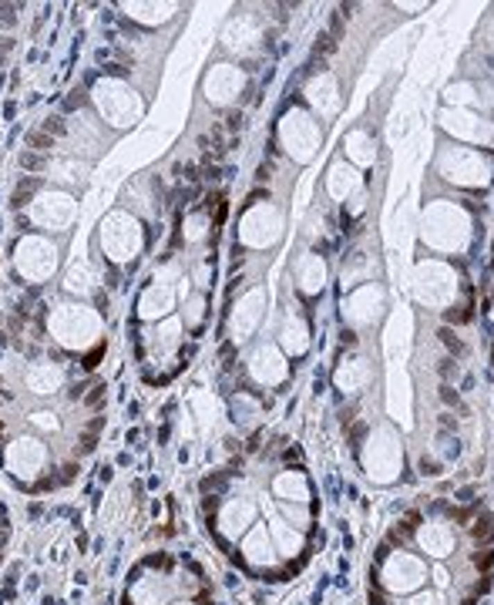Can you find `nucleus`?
Returning <instances> with one entry per match:
<instances>
[{
    "label": "nucleus",
    "mask_w": 494,
    "mask_h": 605,
    "mask_svg": "<svg viewBox=\"0 0 494 605\" xmlns=\"http://www.w3.org/2000/svg\"><path fill=\"white\" fill-rule=\"evenodd\" d=\"M441 343L448 346V350H451L454 357H461V353H468V346L461 343V340H457V336H454L451 330H441Z\"/></svg>",
    "instance_id": "nucleus-19"
},
{
    "label": "nucleus",
    "mask_w": 494,
    "mask_h": 605,
    "mask_svg": "<svg viewBox=\"0 0 494 605\" xmlns=\"http://www.w3.org/2000/svg\"><path fill=\"white\" fill-rule=\"evenodd\" d=\"M61 289H65L67 296H91L94 293V273H91V266L87 262H74L65 273V280H61Z\"/></svg>",
    "instance_id": "nucleus-10"
},
{
    "label": "nucleus",
    "mask_w": 494,
    "mask_h": 605,
    "mask_svg": "<svg viewBox=\"0 0 494 605\" xmlns=\"http://www.w3.org/2000/svg\"><path fill=\"white\" fill-rule=\"evenodd\" d=\"M477 508L434 501L414 508L377 545L370 572L373 605H477L488 595L494 572V548H477L468 562L454 565L461 541H468Z\"/></svg>",
    "instance_id": "nucleus-1"
},
{
    "label": "nucleus",
    "mask_w": 494,
    "mask_h": 605,
    "mask_svg": "<svg viewBox=\"0 0 494 605\" xmlns=\"http://www.w3.org/2000/svg\"><path fill=\"white\" fill-rule=\"evenodd\" d=\"M78 216V202L74 195L65 189H41L37 198L31 202V209L24 212L31 229H44V232H65L67 225Z\"/></svg>",
    "instance_id": "nucleus-6"
},
{
    "label": "nucleus",
    "mask_w": 494,
    "mask_h": 605,
    "mask_svg": "<svg viewBox=\"0 0 494 605\" xmlns=\"http://www.w3.org/2000/svg\"><path fill=\"white\" fill-rule=\"evenodd\" d=\"M17 108H21V105H17L14 98H7V101H3V121H14V118H17Z\"/></svg>",
    "instance_id": "nucleus-21"
},
{
    "label": "nucleus",
    "mask_w": 494,
    "mask_h": 605,
    "mask_svg": "<svg viewBox=\"0 0 494 605\" xmlns=\"http://www.w3.org/2000/svg\"><path fill=\"white\" fill-rule=\"evenodd\" d=\"M242 87V74H239L232 65H215L205 78V98L222 105V101H232L236 91Z\"/></svg>",
    "instance_id": "nucleus-8"
},
{
    "label": "nucleus",
    "mask_w": 494,
    "mask_h": 605,
    "mask_svg": "<svg viewBox=\"0 0 494 605\" xmlns=\"http://www.w3.org/2000/svg\"><path fill=\"white\" fill-rule=\"evenodd\" d=\"M10 262H14V273L21 280H27L31 286H44V282L58 273V266H61V249H58V242H51L47 236L24 232L10 246Z\"/></svg>",
    "instance_id": "nucleus-3"
},
{
    "label": "nucleus",
    "mask_w": 494,
    "mask_h": 605,
    "mask_svg": "<svg viewBox=\"0 0 494 605\" xmlns=\"http://www.w3.org/2000/svg\"><path fill=\"white\" fill-rule=\"evenodd\" d=\"M259 306H262V296H259V293H256V296H246V300L239 302V313L232 316V320H236V326L249 330V326L259 320Z\"/></svg>",
    "instance_id": "nucleus-15"
},
{
    "label": "nucleus",
    "mask_w": 494,
    "mask_h": 605,
    "mask_svg": "<svg viewBox=\"0 0 494 605\" xmlns=\"http://www.w3.org/2000/svg\"><path fill=\"white\" fill-rule=\"evenodd\" d=\"M37 192H41V175H24L21 182L14 185L10 198H7L10 212H27V209H31V202L37 198Z\"/></svg>",
    "instance_id": "nucleus-12"
},
{
    "label": "nucleus",
    "mask_w": 494,
    "mask_h": 605,
    "mask_svg": "<svg viewBox=\"0 0 494 605\" xmlns=\"http://www.w3.org/2000/svg\"><path fill=\"white\" fill-rule=\"evenodd\" d=\"M41 131H47V135H51V138H58V142H65L67 135H71V125H67L61 114H47V118L41 121Z\"/></svg>",
    "instance_id": "nucleus-17"
},
{
    "label": "nucleus",
    "mask_w": 494,
    "mask_h": 605,
    "mask_svg": "<svg viewBox=\"0 0 494 605\" xmlns=\"http://www.w3.org/2000/svg\"><path fill=\"white\" fill-rule=\"evenodd\" d=\"M54 145H58V138H51L47 131H41V128L27 131V151H37V155H44V151H51Z\"/></svg>",
    "instance_id": "nucleus-16"
},
{
    "label": "nucleus",
    "mask_w": 494,
    "mask_h": 605,
    "mask_svg": "<svg viewBox=\"0 0 494 605\" xmlns=\"http://www.w3.org/2000/svg\"><path fill=\"white\" fill-rule=\"evenodd\" d=\"M47 172H51V178H54V182H67V185H78V182H85V175H87V162H78V158H51Z\"/></svg>",
    "instance_id": "nucleus-13"
},
{
    "label": "nucleus",
    "mask_w": 494,
    "mask_h": 605,
    "mask_svg": "<svg viewBox=\"0 0 494 605\" xmlns=\"http://www.w3.org/2000/svg\"><path fill=\"white\" fill-rule=\"evenodd\" d=\"M441 373H444V377H454V360H441Z\"/></svg>",
    "instance_id": "nucleus-23"
},
{
    "label": "nucleus",
    "mask_w": 494,
    "mask_h": 605,
    "mask_svg": "<svg viewBox=\"0 0 494 605\" xmlns=\"http://www.w3.org/2000/svg\"><path fill=\"white\" fill-rule=\"evenodd\" d=\"M44 326L51 333V340L61 346V350H71V353H81L91 343H101V330H105V320L94 306L74 300V302H58L47 309L44 316Z\"/></svg>",
    "instance_id": "nucleus-2"
},
{
    "label": "nucleus",
    "mask_w": 494,
    "mask_h": 605,
    "mask_svg": "<svg viewBox=\"0 0 494 605\" xmlns=\"http://www.w3.org/2000/svg\"><path fill=\"white\" fill-rule=\"evenodd\" d=\"M0 41H3V27H0Z\"/></svg>",
    "instance_id": "nucleus-24"
},
{
    "label": "nucleus",
    "mask_w": 494,
    "mask_h": 605,
    "mask_svg": "<svg viewBox=\"0 0 494 605\" xmlns=\"http://www.w3.org/2000/svg\"><path fill=\"white\" fill-rule=\"evenodd\" d=\"M27 424L37 431V437H54V434H61V420H58L54 411H31L27 414Z\"/></svg>",
    "instance_id": "nucleus-14"
},
{
    "label": "nucleus",
    "mask_w": 494,
    "mask_h": 605,
    "mask_svg": "<svg viewBox=\"0 0 494 605\" xmlns=\"http://www.w3.org/2000/svg\"><path fill=\"white\" fill-rule=\"evenodd\" d=\"M441 397H444L448 404H457V393H454L451 387H441Z\"/></svg>",
    "instance_id": "nucleus-22"
},
{
    "label": "nucleus",
    "mask_w": 494,
    "mask_h": 605,
    "mask_svg": "<svg viewBox=\"0 0 494 605\" xmlns=\"http://www.w3.org/2000/svg\"><path fill=\"white\" fill-rule=\"evenodd\" d=\"M101 353H105V343L94 346V353H87L85 360H81V367H85V370H94V367H98V360H101Z\"/></svg>",
    "instance_id": "nucleus-20"
},
{
    "label": "nucleus",
    "mask_w": 494,
    "mask_h": 605,
    "mask_svg": "<svg viewBox=\"0 0 494 605\" xmlns=\"http://www.w3.org/2000/svg\"><path fill=\"white\" fill-rule=\"evenodd\" d=\"M65 384H67V370L58 360L41 357V360H31L24 367V387H27V393H34V397H54Z\"/></svg>",
    "instance_id": "nucleus-7"
},
{
    "label": "nucleus",
    "mask_w": 494,
    "mask_h": 605,
    "mask_svg": "<svg viewBox=\"0 0 494 605\" xmlns=\"http://www.w3.org/2000/svg\"><path fill=\"white\" fill-rule=\"evenodd\" d=\"M47 165H51L47 155H37V151H24L21 155V169H27V172H47Z\"/></svg>",
    "instance_id": "nucleus-18"
},
{
    "label": "nucleus",
    "mask_w": 494,
    "mask_h": 605,
    "mask_svg": "<svg viewBox=\"0 0 494 605\" xmlns=\"http://www.w3.org/2000/svg\"><path fill=\"white\" fill-rule=\"evenodd\" d=\"M87 85H91V101L98 114L105 118L108 125H121V128H131L138 111H142V101L138 94L131 91L128 85H121L118 78H91L87 74Z\"/></svg>",
    "instance_id": "nucleus-4"
},
{
    "label": "nucleus",
    "mask_w": 494,
    "mask_h": 605,
    "mask_svg": "<svg viewBox=\"0 0 494 605\" xmlns=\"http://www.w3.org/2000/svg\"><path fill=\"white\" fill-rule=\"evenodd\" d=\"M118 10L138 24H162L165 17L175 14V7H169V3H121Z\"/></svg>",
    "instance_id": "nucleus-11"
},
{
    "label": "nucleus",
    "mask_w": 494,
    "mask_h": 605,
    "mask_svg": "<svg viewBox=\"0 0 494 605\" xmlns=\"http://www.w3.org/2000/svg\"><path fill=\"white\" fill-rule=\"evenodd\" d=\"M98 246L105 253V259L111 266L118 262H131L142 249V222L135 216H128L125 209H114L101 219L98 225Z\"/></svg>",
    "instance_id": "nucleus-5"
},
{
    "label": "nucleus",
    "mask_w": 494,
    "mask_h": 605,
    "mask_svg": "<svg viewBox=\"0 0 494 605\" xmlns=\"http://www.w3.org/2000/svg\"><path fill=\"white\" fill-rule=\"evenodd\" d=\"M172 306H175L172 289H169L165 282H151L148 289L138 296V316H142V320H162Z\"/></svg>",
    "instance_id": "nucleus-9"
}]
</instances>
